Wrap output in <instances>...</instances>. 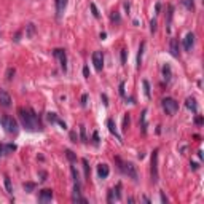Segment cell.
<instances>
[{
	"mask_svg": "<svg viewBox=\"0 0 204 204\" xmlns=\"http://www.w3.org/2000/svg\"><path fill=\"white\" fill-rule=\"evenodd\" d=\"M18 115H19V120H21L22 128L27 129V131H42V124L38 121V117L35 115V112L32 108H18Z\"/></svg>",
	"mask_w": 204,
	"mask_h": 204,
	"instance_id": "cell-1",
	"label": "cell"
},
{
	"mask_svg": "<svg viewBox=\"0 0 204 204\" xmlns=\"http://www.w3.org/2000/svg\"><path fill=\"white\" fill-rule=\"evenodd\" d=\"M0 123H2V126L5 128V131L8 132V134H18L19 128H18V123H16V120L13 117L3 115L2 120H0Z\"/></svg>",
	"mask_w": 204,
	"mask_h": 204,
	"instance_id": "cell-2",
	"label": "cell"
},
{
	"mask_svg": "<svg viewBox=\"0 0 204 204\" xmlns=\"http://www.w3.org/2000/svg\"><path fill=\"white\" fill-rule=\"evenodd\" d=\"M117 163L120 164V169L128 175V177H131L132 180H134V182H137V180H139L137 169H136V166L132 164V163H121V159H120V158H117Z\"/></svg>",
	"mask_w": 204,
	"mask_h": 204,
	"instance_id": "cell-3",
	"label": "cell"
},
{
	"mask_svg": "<svg viewBox=\"0 0 204 204\" xmlns=\"http://www.w3.org/2000/svg\"><path fill=\"white\" fill-rule=\"evenodd\" d=\"M163 108H164L166 115H174L175 112L179 110V104L175 99H172V97H166V99H163Z\"/></svg>",
	"mask_w": 204,
	"mask_h": 204,
	"instance_id": "cell-4",
	"label": "cell"
},
{
	"mask_svg": "<svg viewBox=\"0 0 204 204\" xmlns=\"http://www.w3.org/2000/svg\"><path fill=\"white\" fill-rule=\"evenodd\" d=\"M152 182H158V150L152 153Z\"/></svg>",
	"mask_w": 204,
	"mask_h": 204,
	"instance_id": "cell-5",
	"label": "cell"
},
{
	"mask_svg": "<svg viewBox=\"0 0 204 204\" xmlns=\"http://www.w3.org/2000/svg\"><path fill=\"white\" fill-rule=\"evenodd\" d=\"M53 54H54V57H57V59H59L61 69H62L64 72H67V56H66V51L61 50V48H57V50L53 51Z\"/></svg>",
	"mask_w": 204,
	"mask_h": 204,
	"instance_id": "cell-6",
	"label": "cell"
},
{
	"mask_svg": "<svg viewBox=\"0 0 204 204\" xmlns=\"http://www.w3.org/2000/svg\"><path fill=\"white\" fill-rule=\"evenodd\" d=\"M93 64L97 72H101L104 69V54H102V51H94L93 53Z\"/></svg>",
	"mask_w": 204,
	"mask_h": 204,
	"instance_id": "cell-7",
	"label": "cell"
},
{
	"mask_svg": "<svg viewBox=\"0 0 204 204\" xmlns=\"http://www.w3.org/2000/svg\"><path fill=\"white\" fill-rule=\"evenodd\" d=\"M193 45H195V34L188 32V34H187V37L183 38V48H185V51H191Z\"/></svg>",
	"mask_w": 204,
	"mask_h": 204,
	"instance_id": "cell-8",
	"label": "cell"
},
{
	"mask_svg": "<svg viewBox=\"0 0 204 204\" xmlns=\"http://www.w3.org/2000/svg\"><path fill=\"white\" fill-rule=\"evenodd\" d=\"M0 105L5 108H8L11 105V97H10V94L5 89H0Z\"/></svg>",
	"mask_w": 204,
	"mask_h": 204,
	"instance_id": "cell-9",
	"label": "cell"
},
{
	"mask_svg": "<svg viewBox=\"0 0 204 204\" xmlns=\"http://www.w3.org/2000/svg\"><path fill=\"white\" fill-rule=\"evenodd\" d=\"M169 51L174 57L180 56V46H179V40L177 38H171V43H169Z\"/></svg>",
	"mask_w": 204,
	"mask_h": 204,
	"instance_id": "cell-10",
	"label": "cell"
},
{
	"mask_svg": "<svg viewBox=\"0 0 204 204\" xmlns=\"http://www.w3.org/2000/svg\"><path fill=\"white\" fill-rule=\"evenodd\" d=\"M53 199V190H48V188H45V190H42L40 191V195H38V201L40 203H48Z\"/></svg>",
	"mask_w": 204,
	"mask_h": 204,
	"instance_id": "cell-11",
	"label": "cell"
},
{
	"mask_svg": "<svg viewBox=\"0 0 204 204\" xmlns=\"http://www.w3.org/2000/svg\"><path fill=\"white\" fill-rule=\"evenodd\" d=\"M67 8V0H56V16L57 19L62 16V13L66 11Z\"/></svg>",
	"mask_w": 204,
	"mask_h": 204,
	"instance_id": "cell-12",
	"label": "cell"
},
{
	"mask_svg": "<svg viewBox=\"0 0 204 204\" xmlns=\"http://www.w3.org/2000/svg\"><path fill=\"white\" fill-rule=\"evenodd\" d=\"M108 172H110V169H108V166L105 164V163H102V164L97 166V174H99V177H101V179L108 177Z\"/></svg>",
	"mask_w": 204,
	"mask_h": 204,
	"instance_id": "cell-13",
	"label": "cell"
},
{
	"mask_svg": "<svg viewBox=\"0 0 204 204\" xmlns=\"http://www.w3.org/2000/svg\"><path fill=\"white\" fill-rule=\"evenodd\" d=\"M163 78L166 80V83H169L172 78V70H171V66L169 64H164L163 66Z\"/></svg>",
	"mask_w": 204,
	"mask_h": 204,
	"instance_id": "cell-14",
	"label": "cell"
},
{
	"mask_svg": "<svg viewBox=\"0 0 204 204\" xmlns=\"http://www.w3.org/2000/svg\"><path fill=\"white\" fill-rule=\"evenodd\" d=\"M185 105H187V108H190V110L193 112V113H196V112H198V105H196L195 97H188V99L185 101Z\"/></svg>",
	"mask_w": 204,
	"mask_h": 204,
	"instance_id": "cell-15",
	"label": "cell"
},
{
	"mask_svg": "<svg viewBox=\"0 0 204 204\" xmlns=\"http://www.w3.org/2000/svg\"><path fill=\"white\" fill-rule=\"evenodd\" d=\"M34 35H35V26H34L32 22H29V24L26 26V37L27 38H32Z\"/></svg>",
	"mask_w": 204,
	"mask_h": 204,
	"instance_id": "cell-16",
	"label": "cell"
},
{
	"mask_svg": "<svg viewBox=\"0 0 204 204\" xmlns=\"http://www.w3.org/2000/svg\"><path fill=\"white\" fill-rule=\"evenodd\" d=\"M107 126H108V131H110L113 136H117V137H118V140H121V137L118 136V132H117V126H115L113 120H107Z\"/></svg>",
	"mask_w": 204,
	"mask_h": 204,
	"instance_id": "cell-17",
	"label": "cell"
},
{
	"mask_svg": "<svg viewBox=\"0 0 204 204\" xmlns=\"http://www.w3.org/2000/svg\"><path fill=\"white\" fill-rule=\"evenodd\" d=\"M144 48H145V42H142V43H140V46H139V54H137V69H140L142 56H144Z\"/></svg>",
	"mask_w": 204,
	"mask_h": 204,
	"instance_id": "cell-18",
	"label": "cell"
},
{
	"mask_svg": "<svg viewBox=\"0 0 204 204\" xmlns=\"http://www.w3.org/2000/svg\"><path fill=\"white\" fill-rule=\"evenodd\" d=\"M145 115H147V110H144L142 112V115H140V126H142V132H147V120H145Z\"/></svg>",
	"mask_w": 204,
	"mask_h": 204,
	"instance_id": "cell-19",
	"label": "cell"
},
{
	"mask_svg": "<svg viewBox=\"0 0 204 204\" xmlns=\"http://www.w3.org/2000/svg\"><path fill=\"white\" fill-rule=\"evenodd\" d=\"M142 85H144V93H145V97H147V99H150V97H152V93H150V83H148L147 80H144V81H142Z\"/></svg>",
	"mask_w": 204,
	"mask_h": 204,
	"instance_id": "cell-20",
	"label": "cell"
},
{
	"mask_svg": "<svg viewBox=\"0 0 204 204\" xmlns=\"http://www.w3.org/2000/svg\"><path fill=\"white\" fill-rule=\"evenodd\" d=\"M182 5L185 6L187 10H190V11L195 10V2H193V0H182Z\"/></svg>",
	"mask_w": 204,
	"mask_h": 204,
	"instance_id": "cell-21",
	"label": "cell"
},
{
	"mask_svg": "<svg viewBox=\"0 0 204 204\" xmlns=\"http://www.w3.org/2000/svg\"><path fill=\"white\" fill-rule=\"evenodd\" d=\"M81 164H83V169H85V177L89 179V164H88V159H81Z\"/></svg>",
	"mask_w": 204,
	"mask_h": 204,
	"instance_id": "cell-22",
	"label": "cell"
},
{
	"mask_svg": "<svg viewBox=\"0 0 204 204\" xmlns=\"http://www.w3.org/2000/svg\"><path fill=\"white\" fill-rule=\"evenodd\" d=\"M110 19H112V22H115V24H120V21H121L120 13H118V11H113V13H112V16H110Z\"/></svg>",
	"mask_w": 204,
	"mask_h": 204,
	"instance_id": "cell-23",
	"label": "cell"
},
{
	"mask_svg": "<svg viewBox=\"0 0 204 204\" xmlns=\"http://www.w3.org/2000/svg\"><path fill=\"white\" fill-rule=\"evenodd\" d=\"M46 118H48V121H50L51 124H53V123H57V120H59V118H57V115L53 113V112H50V113L46 115Z\"/></svg>",
	"mask_w": 204,
	"mask_h": 204,
	"instance_id": "cell-24",
	"label": "cell"
},
{
	"mask_svg": "<svg viewBox=\"0 0 204 204\" xmlns=\"http://www.w3.org/2000/svg\"><path fill=\"white\" fill-rule=\"evenodd\" d=\"M5 188L8 193H13V187H11V180H10L8 175H5Z\"/></svg>",
	"mask_w": 204,
	"mask_h": 204,
	"instance_id": "cell-25",
	"label": "cell"
},
{
	"mask_svg": "<svg viewBox=\"0 0 204 204\" xmlns=\"http://www.w3.org/2000/svg\"><path fill=\"white\" fill-rule=\"evenodd\" d=\"M80 139H81V142H88V139H86V128H85V126H80Z\"/></svg>",
	"mask_w": 204,
	"mask_h": 204,
	"instance_id": "cell-26",
	"label": "cell"
},
{
	"mask_svg": "<svg viewBox=\"0 0 204 204\" xmlns=\"http://www.w3.org/2000/svg\"><path fill=\"white\" fill-rule=\"evenodd\" d=\"M16 150V145L15 144H8V145H5L3 147V152L5 153H11V152H15Z\"/></svg>",
	"mask_w": 204,
	"mask_h": 204,
	"instance_id": "cell-27",
	"label": "cell"
},
{
	"mask_svg": "<svg viewBox=\"0 0 204 204\" xmlns=\"http://www.w3.org/2000/svg\"><path fill=\"white\" fill-rule=\"evenodd\" d=\"M129 113H126L124 115V120H123V131H128V128H129Z\"/></svg>",
	"mask_w": 204,
	"mask_h": 204,
	"instance_id": "cell-28",
	"label": "cell"
},
{
	"mask_svg": "<svg viewBox=\"0 0 204 204\" xmlns=\"http://www.w3.org/2000/svg\"><path fill=\"white\" fill-rule=\"evenodd\" d=\"M89 6H91V11H93V16H94V18H99L101 13H99V10H97V6L94 5V3H91Z\"/></svg>",
	"mask_w": 204,
	"mask_h": 204,
	"instance_id": "cell-29",
	"label": "cell"
},
{
	"mask_svg": "<svg viewBox=\"0 0 204 204\" xmlns=\"http://www.w3.org/2000/svg\"><path fill=\"white\" fill-rule=\"evenodd\" d=\"M13 77H15V69L10 67V69L6 70V80H13Z\"/></svg>",
	"mask_w": 204,
	"mask_h": 204,
	"instance_id": "cell-30",
	"label": "cell"
},
{
	"mask_svg": "<svg viewBox=\"0 0 204 204\" xmlns=\"http://www.w3.org/2000/svg\"><path fill=\"white\" fill-rule=\"evenodd\" d=\"M66 155H67V158H69L70 161H75V159H77V156L73 155V152H72V150H66Z\"/></svg>",
	"mask_w": 204,
	"mask_h": 204,
	"instance_id": "cell-31",
	"label": "cell"
},
{
	"mask_svg": "<svg viewBox=\"0 0 204 204\" xmlns=\"http://www.w3.org/2000/svg\"><path fill=\"white\" fill-rule=\"evenodd\" d=\"M156 26H158V24H156V19H152V21H150V32L152 34L156 32Z\"/></svg>",
	"mask_w": 204,
	"mask_h": 204,
	"instance_id": "cell-32",
	"label": "cell"
},
{
	"mask_svg": "<svg viewBox=\"0 0 204 204\" xmlns=\"http://www.w3.org/2000/svg\"><path fill=\"white\" fill-rule=\"evenodd\" d=\"M24 188H26V191H32V190L35 188V183H30V182H27V183H24Z\"/></svg>",
	"mask_w": 204,
	"mask_h": 204,
	"instance_id": "cell-33",
	"label": "cell"
},
{
	"mask_svg": "<svg viewBox=\"0 0 204 204\" xmlns=\"http://www.w3.org/2000/svg\"><path fill=\"white\" fill-rule=\"evenodd\" d=\"M172 11H174V8H172V6H169V13H168V26L171 24V19H172Z\"/></svg>",
	"mask_w": 204,
	"mask_h": 204,
	"instance_id": "cell-34",
	"label": "cell"
},
{
	"mask_svg": "<svg viewBox=\"0 0 204 204\" xmlns=\"http://www.w3.org/2000/svg\"><path fill=\"white\" fill-rule=\"evenodd\" d=\"M72 175H73V180L78 182V179H80V177H78V172H77V169L73 168V166H72Z\"/></svg>",
	"mask_w": 204,
	"mask_h": 204,
	"instance_id": "cell-35",
	"label": "cell"
},
{
	"mask_svg": "<svg viewBox=\"0 0 204 204\" xmlns=\"http://www.w3.org/2000/svg\"><path fill=\"white\" fill-rule=\"evenodd\" d=\"M88 104V94H83V96H81V105H86Z\"/></svg>",
	"mask_w": 204,
	"mask_h": 204,
	"instance_id": "cell-36",
	"label": "cell"
},
{
	"mask_svg": "<svg viewBox=\"0 0 204 204\" xmlns=\"http://www.w3.org/2000/svg\"><path fill=\"white\" fill-rule=\"evenodd\" d=\"M121 62L126 64V50H121Z\"/></svg>",
	"mask_w": 204,
	"mask_h": 204,
	"instance_id": "cell-37",
	"label": "cell"
},
{
	"mask_svg": "<svg viewBox=\"0 0 204 204\" xmlns=\"http://www.w3.org/2000/svg\"><path fill=\"white\" fill-rule=\"evenodd\" d=\"M83 75H85V78H89V69L88 67H83Z\"/></svg>",
	"mask_w": 204,
	"mask_h": 204,
	"instance_id": "cell-38",
	"label": "cell"
},
{
	"mask_svg": "<svg viewBox=\"0 0 204 204\" xmlns=\"http://www.w3.org/2000/svg\"><path fill=\"white\" fill-rule=\"evenodd\" d=\"M93 139H94V144H99V134H97V132H94V134H93Z\"/></svg>",
	"mask_w": 204,
	"mask_h": 204,
	"instance_id": "cell-39",
	"label": "cell"
},
{
	"mask_svg": "<svg viewBox=\"0 0 204 204\" xmlns=\"http://www.w3.org/2000/svg\"><path fill=\"white\" fill-rule=\"evenodd\" d=\"M120 94H121V96H124V83H123V81L120 83Z\"/></svg>",
	"mask_w": 204,
	"mask_h": 204,
	"instance_id": "cell-40",
	"label": "cell"
},
{
	"mask_svg": "<svg viewBox=\"0 0 204 204\" xmlns=\"http://www.w3.org/2000/svg\"><path fill=\"white\" fill-rule=\"evenodd\" d=\"M155 11H156V15H158V13L161 11V3H159V2H158V3H156V5H155Z\"/></svg>",
	"mask_w": 204,
	"mask_h": 204,
	"instance_id": "cell-41",
	"label": "cell"
},
{
	"mask_svg": "<svg viewBox=\"0 0 204 204\" xmlns=\"http://www.w3.org/2000/svg\"><path fill=\"white\" fill-rule=\"evenodd\" d=\"M70 139H72V142H77L78 140V137H77L75 132H70Z\"/></svg>",
	"mask_w": 204,
	"mask_h": 204,
	"instance_id": "cell-42",
	"label": "cell"
},
{
	"mask_svg": "<svg viewBox=\"0 0 204 204\" xmlns=\"http://www.w3.org/2000/svg\"><path fill=\"white\" fill-rule=\"evenodd\" d=\"M57 124H59V126H61V128H62V129H67V124H66V123H64V121H61V120H57Z\"/></svg>",
	"mask_w": 204,
	"mask_h": 204,
	"instance_id": "cell-43",
	"label": "cell"
},
{
	"mask_svg": "<svg viewBox=\"0 0 204 204\" xmlns=\"http://www.w3.org/2000/svg\"><path fill=\"white\" fill-rule=\"evenodd\" d=\"M102 101H104V105H105V107H107V105H108V102H107V96H105V94H102Z\"/></svg>",
	"mask_w": 204,
	"mask_h": 204,
	"instance_id": "cell-44",
	"label": "cell"
},
{
	"mask_svg": "<svg viewBox=\"0 0 204 204\" xmlns=\"http://www.w3.org/2000/svg\"><path fill=\"white\" fill-rule=\"evenodd\" d=\"M40 175H42V179H40V180L45 182V180H46V172H40Z\"/></svg>",
	"mask_w": 204,
	"mask_h": 204,
	"instance_id": "cell-45",
	"label": "cell"
},
{
	"mask_svg": "<svg viewBox=\"0 0 204 204\" xmlns=\"http://www.w3.org/2000/svg\"><path fill=\"white\" fill-rule=\"evenodd\" d=\"M196 124H203V118H201V117L196 118Z\"/></svg>",
	"mask_w": 204,
	"mask_h": 204,
	"instance_id": "cell-46",
	"label": "cell"
},
{
	"mask_svg": "<svg viewBox=\"0 0 204 204\" xmlns=\"http://www.w3.org/2000/svg\"><path fill=\"white\" fill-rule=\"evenodd\" d=\"M19 37H21V32H18V34H16V37H15V42H19Z\"/></svg>",
	"mask_w": 204,
	"mask_h": 204,
	"instance_id": "cell-47",
	"label": "cell"
},
{
	"mask_svg": "<svg viewBox=\"0 0 204 204\" xmlns=\"http://www.w3.org/2000/svg\"><path fill=\"white\" fill-rule=\"evenodd\" d=\"M161 201H163V203H168V198H166L164 195H161Z\"/></svg>",
	"mask_w": 204,
	"mask_h": 204,
	"instance_id": "cell-48",
	"label": "cell"
},
{
	"mask_svg": "<svg viewBox=\"0 0 204 204\" xmlns=\"http://www.w3.org/2000/svg\"><path fill=\"white\" fill-rule=\"evenodd\" d=\"M191 168L196 171V169H198V164H196V163H191Z\"/></svg>",
	"mask_w": 204,
	"mask_h": 204,
	"instance_id": "cell-49",
	"label": "cell"
},
{
	"mask_svg": "<svg viewBox=\"0 0 204 204\" xmlns=\"http://www.w3.org/2000/svg\"><path fill=\"white\" fill-rule=\"evenodd\" d=\"M3 153V145H0V155Z\"/></svg>",
	"mask_w": 204,
	"mask_h": 204,
	"instance_id": "cell-50",
	"label": "cell"
}]
</instances>
